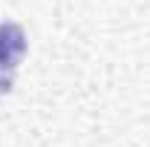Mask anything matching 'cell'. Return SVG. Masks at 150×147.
<instances>
[{"label": "cell", "mask_w": 150, "mask_h": 147, "mask_svg": "<svg viewBox=\"0 0 150 147\" xmlns=\"http://www.w3.org/2000/svg\"><path fill=\"white\" fill-rule=\"evenodd\" d=\"M26 52V35L18 23H0V69L15 72Z\"/></svg>", "instance_id": "1"}, {"label": "cell", "mask_w": 150, "mask_h": 147, "mask_svg": "<svg viewBox=\"0 0 150 147\" xmlns=\"http://www.w3.org/2000/svg\"><path fill=\"white\" fill-rule=\"evenodd\" d=\"M12 90V72H6V69H0V95L3 92Z\"/></svg>", "instance_id": "2"}]
</instances>
